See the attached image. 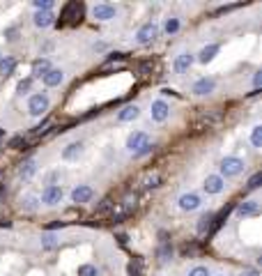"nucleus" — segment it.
<instances>
[{
	"instance_id": "obj_17",
	"label": "nucleus",
	"mask_w": 262,
	"mask_h": 276,
	"mask_svg": "<svg viewBox=\"0 0 262 276\" xmlns=\"http://www.w3.org/2000/svg\"><path fill=\"white\" fill-rule=\"evenodd\" d=\"M156 258H159L161 265L173 260V244H170L168 239H161V242H159V246H156Z\"/></svg>"
},
{
	"instance_id": "obj_37",
	"label": "nucleus",
	"mask_w": 262,
	"mask_h": 276,
	"mask_svg": "<svg viewBox=\"0 0 262 276\" xmlns=\"http://www.w3.org/2000/svg\"><path fill=\"white\" fill-rule=\"evenodd\" d=\"M187 276H209V270L205 267V265H198V267H193Z\"/></svg>"
},
{
	"instance_id": "obj_38",
	"label": "nucleus",
	"mask_w": 262,
	"mask_h": 276,
	"mask_svg": "<svg viewBox=\"0 0 262 276\" xmlns=\"http://www.w3.org/2000/svg\"><path fill=\"white\" fill-rule=\"evenodd\" d=\"M9 148H16V150H26V141L21 138V136H16V138H12L9 141Z\"/></svg>"
},
{
	"instance_id": "obj_26",
	"label": "nucleus",
	"mask_w": 262,
	"mask_h": 276,
	"mask_svg": "<svg viewBox=\"0 0 262 276\" xmlns=\"http://www.w3.org/2000/svg\"><path fill=\"white\" fill-rule=\"evenodd\" d=\"M212 219H214V214L212 212H207V214H202L200 219H198V226H195V230L200 233V235H205L209 230V226H212Z\"/></svg>"
},
{
	"instance_id": "obj_35",
	"label": "nucleus",
	"mask_w": 262,
	"mask_h": 276,
	"mask_svg": "<svg viewBox=\"0 0 262 276\" xmlns=\"http://www.w3.org/2000/svg\"><path fill=\"white\" fill-rule=\"evenodd\" d=\"M260 182H262V173H256V175H251V180H249V191H256V189H260Z\"/></svg>"
},
{
	"instance_id": "obj_5",
	"label": "nucleus",
	"mask_w": 262,
	"mask_h": 276,
	"mask_svg": "<svg viewBox=\"0 0 262 276\" xmlns=\"http://www.w3.org/2000/svg\"><path fill=\"white\" fill-rule=\"evenodd\" d=\"M48 106H51V101H48V97L44 92H35L33 97L28 99V113L35 115V118H39V115L46 113Z\"/></svg>"
},
{
	"instance_id": "obj_28",
	"label": "nucleus",
	"mask_w": 262,
	"mask_h": 276,
	"mask_svg": "<svg viewBox=\"0 0 262 276\" xmlns=\"http://www.w3.org/2000/svg\"><path fill=\"white\" fill-rule=\"evenodd\" d=\"M161 184V175L159 173H150L145 180H143V189H154Z\"/></svg>"
},
{
	"instance_id": "obj_3",
	"label": "nucleus",
	"mask_w": 262,
	"mask_h": 276,
	"mask_svg": "<svg viewBox=\"0 0 262 276\" xmlns=\"http://www.w3.org/2000/svg\"><path fill=\"white\" fill-rule=\"evenodd\" d=\"M83 12H85V5L83 2H67V5L62 7V14H60V23L62 26H76V23H81L83 19Z\"/></svg>"
},
{
	"instance_id": "obj_32",
	"label": "nucleus",
	"mask_w": 262,
	"mask_h": 276,
	"mask_svg": "<svg viewBox=\"0 0 262 276\" xmlns=\"http://www.w3.org/2000/svg\"><path fill=\"white\" fill-rule=\"evenodd\" d=\"M33 5L37 12H51L53 9V0H35Z\"/></svg>"
},
{
	"instance_id": "obj_11",
	"label": "nucleus",
	"mask_w": 262,
	"mask_h": 276,
	"mask_svg": "<svg viewBox=\"0 0 262 276\" xmlns=\"http://www.w3.org/2000/svg\"><path fill=\"white\" fill-rule=\"evenodd\" d=\"M177 205H180V209H184V212H195V209L202 205V200L198 194H182Z\"/></svg>"
},
{
	"instance_id": "obj_9",
	"label": "nucleus",
	"mask_w": 262,
	"mask_h": 276,
	"mask_svg": "<svg viewBox=\"0 0 262 276\" xmlns=\"http://www.w3.org/2000/svg\"><path fill=\"white\" fill-rule=\"evenodd\" d=\"M193 62H195L193 53H180L177 58H175V62H173V72L175 74H187L188 69L193 67Z\"/></svg>"
},
{
	"instance_id": "obj_1",
	"label": "nucleus",
	"mask_w": 262,
	"mask_h": 276,
	"mask_svg": "<svg viewBox=\"0 0 262 276\" xmlns=\"http://www.w3.org/2000/svg\"><path fill=\"white\" fill-rule=\"evenodd\" d=\"M127 150L131 152V157H145L154 150V143L150 141V136L145 131H134L127 138Z\"/></svg>"
},
{
	"instance_id": "obj_22",
	"label": "nucleus",
	"mask_w": 262,
	"mask_h": 276,
	"mask_svg": "<svg viewBox=\"0 0 262 276\" xmlns=\"http://www.w3.org/2000/svg\"><path fill=\"white\" fill-rule=\"evenodd\" d=\"M81 152H83V143H69L67 148L62 150V159H65V161H72V159H76Z\"/></svg>"
},
{
	"instance_id": "obj_30",
	"label": "nucleus",
	"mask_w": 262,
	"mask_h": 276,
	"mask_svg": "<svg viewBox=\"0 0 262 276\" xmlns=\"http://www.w3.org/2000/svg\"><path fill=\"white\" fill-rule=\"evenodd\" d=\"M37 207H39V198H37V196H26V198H23V209L35 212Z\"/></svg>"
},
{
	"instance_id": "obj_23",
	"label": "nucleus",
	"mask_w": 262,
	"mask_h": 276,
	"mask_svg": "<svg viewBox=\"0 0 262 276\" xmlns=\"http://www.w3.org/2000/svg\"><path fill=\"white\" fill-rule=\"evenodd\" d=\"M39 242H41V249L53 251V249H58V244H60V237L53 235V233H44Z\"/></svg>"
},
{
	"instance_id": "obj_16",
	"label": "nucleus",
	"mask_w": 262,
	"mask_h": 276,
	"mask_svg": "<svg viewBox=\"0 0 262 276\" xmlns=\"http://www.w3.org/2000/svg\"><path fill=\"white\" fill-rule=\"evenodd\" d=\"M258 212H260V202L253 200V198L237 205V214H239V216H256Z\"/></svg>"
},
{
	"instance_id": "obj_20",
	"label": "nucleus",
	"mask_w": 262,
	"mask_h": 276,
	"mask_svg": "<svg viewBox=\"0 0 262 276\" xmlns=\"http://www.w3.org/2000/svg\"><path fill=\"white\" fill-rule=\"evenodd\" d=\"M33 21L37 28H51L55 23V16H53V12H35Z\"/></svg>"
},
{
	"instance_id": "obj_29",
	"label": "nucleus",
	"mask_w": 262,
	"mask_h": 276,
	"mask_svg": "<svg viewBox=\"0 0 262 276\" xmlns=\"http://www.w3.org/2000/svg\"><path fill=\"white\" fill-rule=\"evenodd\" d=\"M113 207H115L113 198H104V200H101V205L97 207V214L104 216V214H108V212H113Z\"/></svg>"
},
{
	"instance_id": "obj_41",
	"label": "nucleus",
	"mask_w": 262,
	"mask_h": 276,
	"mask_svg": "<svg viewBox=\"0 0 262 276\" xmlns=\"http://www.w3.org/2000/svg\"><path fill=\"white\" fill-rule=\"evenodd\" d=\"M260 83H262V72H256L253 74V85H256V90H260Z\"/></svg>"
},
{
	"instance_id": "obj_10",
	"label": "nucleus",
	"mask_w": 262,
	"mask_h": 276,
	"mask_svg": "<svg viewBox=\"0 0 262 276\" xmlns=\"http://www.w3.org/2000/svg\"><path fill=\"white\" fill-rule=\"evenodd\" d=\"M216 88V81L214 79H207V76H202V79H198V81L193 83V94L195 97H207V94H212Z\"/></svg>"
},
{
	"instance_id": "obj_36",
	"label": "nucleus",
	"mask_w": 262,
	"mask_h": 276,
	"mask_svg": "<svg viewBox=\"0 0 262 276\" xmlns=\"http://www.w3.org/2000/svg\"><path fill=\"white\" fill-rule=\"evenodd\" d=\"M30 85H33V76H30V79H26V81H21L19 85H16V92H19V94H28Z\"/></svg>"
},
{
	"instance_id": "obj_6",
	"label": "nucleus",
	"mask_w": 262,
	"mask_h": 276,
	"mask_svg": "<svg viewBox=\"0 0 262 276\" xmlns=\"http://www.w3.org/2000/svg\"><path fill=\"white\" fill-rule=\"evenodd\" d=\"M62 196H65L62 187H58V184H46V187H44V191H41L39 200L44 202L46 207H55V205H60V202H62Z\"/></svg>"
},
{
	"instance_id": "obj_7",
	"label": "nucleus",
	"mask_w": 262,
	"mask_h": 276,
	"mask_svg": "<svg viewBox=\"0 0 262 276\" xmlns=\"http://www.w3.org/2000/svg\"><path fill=\"white\" fill-rule=\"evenodd\" d=\"M159 37V26H156L154 21H150V23H145V26L136 33V41L141 44V46H148V44H152V41Z\"/></svg>"
},
{
	"instance_id": "obj_42",
	"label": "nucleus",
	"mask_w": 262,
	"mask_h": 276,
	"mask_svg": "<svg viewBox=\"0 0 262 276\" xmlns=\"http://www.w3.org/2000/svg\"><path fill=\"white\" fill-rule=\"evenodd\" d=\"M67 223L65 221H55V223H51V226H46V230H58V228H65Z\"/></svg>"
},
{
	"instance_id": "obj_47",
	"label": "nucleus",
	"mask_w": 262,
	"mask_h": 276,
	"mask_svg": "<svg viewBox=\"0 0 262 276\" xmlns=\"http://www.w3.org/2000/svg\"><path fill=\"white\" fill-rule=\"evenodd\" d=\"M221 276H223V274H221Z\"/></svg>"
},
{
	"instance_id": "obj_19",
	"label": "nucleus",
	"mask_w": 262,
	"mask_h": 276,
	"mask_svg": "<svg viewBox=\"0 0 262 276\" xmlns=\"http://www.w3.org/2000/svg\"><path fill=\"white\" fill-rule=\"evenodd\" d=\"M138 115H141V108L136 106V104H129V106H124L117 113V122H134Z\"/></svg>"
},
{
	"instance_id": "obj_14",
	"label": "nucleus",
	"mask_w": 262,
	"mask_h": 276,
	"mask_svg": "<svg viewBox=\"0 0 262 276\" xmlns=\"http://www.w3.org/2000/svg\"><path fill=\"white\" fill-rule=\"evenodd\" d=\"M223 187H225V180H223L221 175H209L207 180H205V184H202V189H205V194L209 196H216L221 194Z\"/></svg>"
},
{
	"instance_id": "obj_46",
	"label": "nucleus",
	"mask_w": 262,
	"mask_h": 276,
	"mask_svg": "<svg viewBox=\"0 0 262 276\" xmlns=\"http://www.w3.org/2000/svg\"><path fill=\"white\" fill-rule=\"evenodd\" d=\"M0 58H2V55H0Z\"/></svg>"
},
{
	"instance_id": "obj_24",
	"label": "nucleus",
	"mask_w": 262,
	"mask_h": 276,
	"mask_svg": "<svg viewBox=\"0 0 262 276\" xmlns=\"http://www.w3.org/2000/svg\"><path fill=\"white\" fill-rule=\"evenodd\" d=\"M16 69V60L5 55V58H0V76H9Z\"/></svg>"
},
{
	"instance_id": "obj_43",
	"label": "nucleus",
	"mask_w": 262,
	"mask_h": 276,
	"mask_svg": "<svg viewBox=\"0 0 262 276\" xmlns=\"http://www.w3.org/2000/svg\"><path fill=\"white\" fill-rule=\"evenodd\" d=\"M92 51H99V53H101V51H106V44H104V41H94Z\"/></svg>"
},
{
	"instance_id": "obj_12",
	"label": "nucleus",
	"mask_w": 262,
	"mask_h": 276,
	"mask_svg": "<svg viewBox=\"0 0 262 276\" xmlns=\"http://www.w3.org/2000/svg\"><path fill=\"white\" fill-rule=\"evenodd\" d=\"M94 198V189L90 184H78V187L72 191V200L83 205V202H90Z\"/></svg>"
},
{
	"instance_id": "obj_13",
	"label": "nucleus",
	"mask_w": 262,
	"mask_h": 276,
	"mask_svg": "<svg viewBox=\"0 0 262 276\" xmlns=\"http://www.w3.org/2000/svg\"><path fill=\"white\" fill-rule=\"evenodd\" d=\"M150 113H152V120L154 122H166L170 115V106L163 99H156V101H152V111Z\"/></svg>"
},
{
	"instance_id": "obj_40",
	"label": "nucleus",
	"mask_w": 262,
	"mask_h": 276,
	"mask_svg": "<svg viewBox=\"0 0 262 276\" xmlns=\"http://www.w3.org/2000/svg\"><path fill=\"white\" fill-rule=\"evenodd\" d=\"M5 37H7V41H16V28H7Z\"/></svg>"
},
{
	"instance_id": "obj_25",
	"label": "nucleus",
	"mask_w": 262,
	"mask_h": 276,
	"mask_svg": "<svg viewBox=\"0 0 262 276\" xmlns=\"http://www.w3.org/2000/svg\"><path fill=\"white\" fill-rule=\"evenodd\" d=\"M51 69V62L48 60H35L33 62V79H41Z\"/></svg>"
},
{
	"instance_id": "obj_15",
	"label": "nucleus",
	"mask_w": 262,
	"mask_h": 276,
	"mask_svg": "<svg viewBox=\"0 0 262 276\" xmlns=\"http://www.w3.org/2000/svg\"><path fill=\"white\" fill-rule=\"evenodd\" d=\"M41 81H44V85H46V88H58V85L65 81V72H62V69L51 67L46 74L41 76Z\"/></svg>"
},
{
	"instance_id": "obj_31",
	"label": "nucleus",
	"mask_w": 262,
	"mask_h": 276,
	"mask_svg": "<svg viewBox=\"0 0 262 276\" xmlns=\"http://www.w3.org/2000/svg\"><path fill=\"white\" fill-rule=\"evenodd\" d=\"M251 143H253V148H262V127L260 124L253 127V131H251Z\"/></svg>"
},
{
	"instance_id": "obj_21",
	"label": "nucleus",
	"mask_w": 262,
	"mask_h": 276,
	"mask_svg": "<svg viewBox=\"0 0 262 276\" xmlns=\"http://www.w3.org/2000/svg\"><path fill=\"white\" fill-rule=\"evenodd\" d=\"M35 173H37V161H35V159H28V161L21 163V168H19L21 180H30Z\"/></svg>"
},
{
	"instance_id": "obj_4",
	"label": "nucleus",
	"mask_w": 262,
	"mask_h": 276,
	"mask_svg": "<svg viewBox=\"0 0 262 276\" xmlns=\"http://www.w3.org/2000/svg\"><path fill=\"white\" fill-rule=\"evenodd\" d=\"M246 168V163H244V159H239V157H225L221 161V166H219V175L225 180V177H237L242 170Z\"/></svg>"
},
{
	"instance_id": "obj_45",
	"label": "nucleus",
	"mask_w": 262,
	"mask_h": 276,
	"mask_svg": "<svg viewBox=\"0 0 262 276\" xmlns=\"http://www.w3.org/2000/svg\"><path fill=\"white\" fill-rule=\"evenodd\" d=\"M239 276H260V272H258V270H244Z\"/></svg>"
},
{
	"instance_id": "obj_2",
	"label": "nucleus",
	"mask_w": 262,
	"mask_h": 276,
	"mask_svg": "<svg viewBox=\"0 0 262 276\" xmlns=\"http://www.w3.org/2000/svg\"><path fill=\"white\" fill-rule=\"evenodd\" d=\"M136 205H138V196H136V194H127L120 202H115L113 212H111V221H113V223L124 221V219H127V216L136 209Z\"/></svg>"
},
{
	"instance_id": "obj_34",
	"label": "nucleus",
	"mask_w": 262,
	"mask_h": 276,
	"mask_svg": "<svg viewBox=\"0 0 262 276\" xmlns=\"http://www.w3.org/2000/svg\"><path fill=\"white\" fill-rule=\"evenodd\" d=\"M163 30L168 35H175L177 30H180V19H168L166 21V26H163Z\"/></svg>"
},
{
	"instance_id": "obj_27",
	"label": "nucleus",
	"mask_w": 262,
	"mask_h": 276,
	"mask_svg": "<svg viewBox=\"0 0 262 276\" xmlns=\"http://www.w3.org/2000/svg\"><path fill=\"white\" fill-rule=\"evenodd\" d=\"M127 274L129 276H143V260L141 258H134L127 267Z\"/></svg>"
},
{
	"instance_id": "obj_44",
	"label": "nucleus",
	"mask_w": 262,
	"mask_h": 276,
	"mask_svg": "<svg viewBox=\"0 0 262 276\" xmlns=\"http://www.w3.org/2000/svg\"><path fill=\"white\" fill-rule=\"evenodd\" d=\"M161 94H163V97H177V92H175L173 88H163Z\"/></svg>"
},
{
	"instance_id": "obj_8",
	"label": "nucleus",
	"mask_w": 262,
	"mask_h": 276,
	"mask_svg": "<svg viewBox=\"0 0 262 276\" xmlns=\"http://www.w3.org/2000/svg\"><path fill=\"white\" fill-rule=\"evenodd\" d=\"M92 16L97 21H113L117 16V7L108 5V2H99L92 7Z\"/></svg>"
},
{
	"instance_id": "obj_39",
	"label": "nucleus",
	"mask_w": 262,
	"mask_h": 276,
	"mask_svg": "<svg viewBox=\"0 0 262 276\" xmlns=\"http://www.w3.org/2000/svg\"><path fill=\"white\" fill-rule=\"evenodd\" d=\"M127 55L122 53V51H115V53H108V58H106V62H117V60H124Z\"/></svg>"
},
{
	"instance_id": "obj_18",
	"label": "nucleus",
	"mask_w": 262,
	"mask_h": 276,
	"mask_svg": "<svg viewBox=\"0 0 262 276\" xmlns=\"http://www.w3.org/2000/svg\"><path fill=\"white\" fill-rule=\"evenodd\" d=\"M219 51H221V46H219V44H207V46H205L200 53H198V58H195V60L202 62V65H207V62L214 60Z\"/></svg>"
},
{
	"instance_id": "obj_33",
	"label": "nucleus",
	"mask_w": 262,
	"mask_h": 276,
	"mask_svg": "<svg viewBox=\"0 0 262 276\" xmlns=\"http://www.w3.org/2000/svg\"><path fill=\"white\" fill-rule=\"evenodd\" d=\"M78 276H99V270L94 265H81L78 267Z\"/></svg>"
}]
</instances>
